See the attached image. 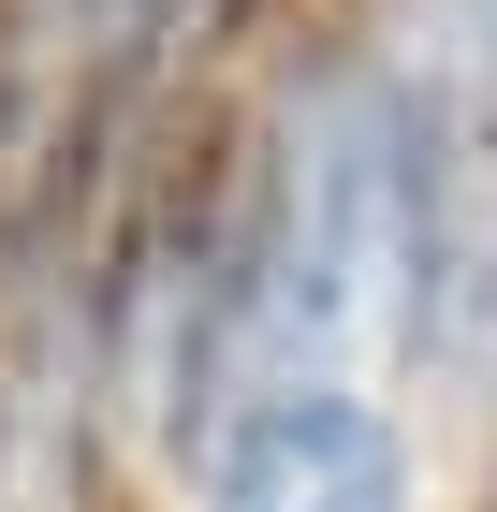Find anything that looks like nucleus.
Returning <instances> with one entry per match:
<instances>
[{"mask_svg":"<svg viewBox=\"0 0 497 512\" xmlns=\"http://www.w3.org/2000/svg\"><path fill=\"white\" fill-rule=\"evenodd\" d=\"M205 512H410V454L351 381H278L205 439Z\"/></svg>","mask_w":497,"mask_h":512,"instance_id":"2","label":"nucleus"},{"mask_svg":"<svg viewBox=\"0 0 497 512\" xmlns=\"http://www.w3.org/2000/svg\"><path fill=\"white\" fill-rule=\"evenodd\" d=\"M381 103V176H395V322L424 352L483 366L497 352V0H454L439 44H410Z\"/></svg>","mask_w":497,"mask_h":512,"instance_id":"1","label":"nucleus"},{"mask_svg":"<svg viewBox=\"0 0 497 512\" xmlns=\"http://www.w3.org/2000/svg\"><path fill=\"white\" fill-rule=\"evenodd\" d=\"M0 512H59V469L44 454H0Z\"/></svg>","mask_w":497,"mask_h":512,"instance_id":"3","label":"nucleus"}]
</instances>
